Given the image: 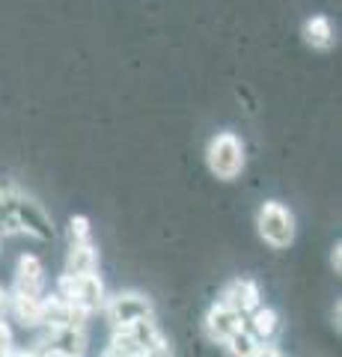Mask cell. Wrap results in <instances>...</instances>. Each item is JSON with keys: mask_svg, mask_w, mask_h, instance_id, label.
Masks as SVG:
<instances>
[{"mask_svg": "<svg viewBox=\"0 0 342 357\" xmlns=\"http://www.w3.org/2000/svg\"><path fill=\"white\" fill-rule=\"evenodd\" d=\"M208 170L224 182H233L244 170V143H241L233 131H220L217 137H212L205 152Z\"/></svg>", "mask_w": 342, "mask_h": 357, "instance_id": "obj_1", "label": "cell"}, {"mask_svg": "<svg viewBox=\"0 0 342 357\" xmlns=\"http://www.w3.org/2000/svg\"><path fill=\"white\" fill-rule=\"evenodd\" d=\"M256 227H259L262 241L271 244L274 250H286L295 241V215L286 206L274 203V199L259 208Z\"/></svg>", "mask_w": 342, "mask_h": 357, "instance_id": "obj_2", "label": "cell"}, {"mask_svg": "<svg viewBox=\"0 0 342 357\" xmlns=\"http://www.w3.org/2000/svg\"><path fill=\"white\" fill-rule=\"evenodd\" d=\"M57 298L93 312L104 304V283L95 274H81V277L63 274L57 280Z\"/></svg>", "mask_w": 342, "mask_h": 357, "instance_id": "obj_3", "label": "cell"}, {"mask_svg": "<svg viewBox=\"0 0 342 357\" xmlns=\"http://www.w3.org/2000/svg\"><path fill=\"white\" fill-rule=\"evenodd\" d=\"M107 321L119 328H131L134 321L143 319H152V301L146 295H137V292H119L107 301Z\"/></svg>", "mask_w": 342, "mask_h": 357, "instance_id": "obj_4", "label": "cell"}, {"mask_svg": "<svg viewBox=\"0 0 342 357\" xmlns=\"http://www.w3.org/2000/svg\"><path fill=\"white\" fill-rule=\"evenodd\" d=\"M42 351L48 357H84L86 337L81 328H65V325H48L45 337L39 340Z\"/></svg>", "mask_w": 342, "mask_h": 357, "instance_id": "obj_5", "label": "cell"}, {"mask_svg": "<svg viewBox=\"0 0 342 357\" xmlns=\"http://www.w3.org/2000/svg\"><path fill=\"white\" fill-rule=\"evenodd\" d=\"M238 331H244V316H241L238 310L224 307V304H215L212 310H208V316H205V337L212 342L224 345Z\"/></svg>", "mask_w": 342, "mask_h": 357, "instance_id": "obj_6", "label": "cell"}, {"mask_svg": "<svg viewBox=\"0 0 342 357\" xmlns=\"http://www.w3.org/2000/svg\"><path fill=\"white\" fill-rule=\"evenodd\" d=\"M217 304L233 307V310L241 312V316H247V312H253V310L262 304V292H259V286L253 283V280H233V283L224 286V292H220Z\"/></svg>", "mask_w": 342, "mask_h": 357, "instance_id": "obj_7", "label": "cell"}, {"mask_svg": "<svg viewBox=\"0 0 342 357\" xmlns=\"http://www.w3.org/2000/svg\"><path fill=\"white\" fill-rule=\"evenodd\" d=\"M42 262L36 259L33 253H24L18 259L15 268V286H13V295H30V298H39L42 295Z\"/></svg>", "mask_w": 342, "mask_h": 357, "instance_id": "obj_8", "label": "cell"}, {"mask_svg": "<svg viewBox=\"0 0 342 357\" xmlns=\"http://www.w3.org/2000/svg\"><path fill=\"white\" fill-rule=\"evenodd\" d=\"M98 265V253L90 241H72L69 259H65V274L81 277V274H95Z\"/></svg>", "mask_w": 342, "mask_h": 357, "instance_id": "obj_9", "label": "cell"}, {"mask_svg": "<svg viewBox=\"0 0 342 357\" xmlns=\"http://www.w3.org/2000/svg\"><path fill=\"white\" fill-rule=\"evenodd\" d=\"M304 42L313 45L318 51H327L330 45L336 42V33H334V24H330L327 15H313L304 21Z\"/></svg>", "mask_w": 342, "mask_h": 357, "instance_id": "obj_10", "label": "cell"}, {"mask_svg": "<svg viewBox=\"0 0 342 357\" xmlns=\"http://www.w3.org/2000/svg\"><path fill=\"white\" fill-rule=\"evenodd\" d=\"M250 328H253V337L262 340V342H268L274 333H277L280 328V319H277V312H274L271 307H256L250 312Z\"/></svg>", "mask_w": 342, "mask_h": 357, "instance_id": "obj_11", "label": "cell"}, {"mask_svg": "<svg viewBox=\"0 0 342 357\" xmlns=\"http://www.w3.org/2000/svg\"><path fill=\"white\" fill-rule=\"evenodd\" d=\"M13 312L24 328H36V325H42V298L13 295Z\"/></svg>", "mask_w": 342, "mask_h": 357, "instance_id": "obj_12", "label": "cell"}, {"mask_svg": "<svg viewBox=\"0 0 342 357\" xmlns=\"http://www.w3.org/2000/svg\"><path fill=\"white\" fill-rule=\"evenodd\" d=\"M256 345H259V340L253 337L250 331H238L224 342V349H226V357H253Z\"/></svg>", "mask_w": 342, "mask_h": 357, "instance_id": "obj_13", "label": "cell"}, {"mask_svg": "<svg viewBox=\"0 0 342 357\" xmlns=\"http://www.w3.org/2000/svg\"><path fill=\"white\" fill-rule=\"evenodd\" d=\"M69 232H72V241H90V220L84 215H75L69 220Z\"/></svg>", "mask_w": 342, "mask_h": 357, "instance_id": "obj_14", "label": "cell"}, {"mask_svg": "<svg viewBox=\"0 0 342 357\" xmlns=\"http://www.w3.org/2000/svg\"><path fill=\"white\" fill-rule=\"evenodd\" d=\"M253 357H283L274 345H256V351H253Z\"/></svg>", "mask_w": 342, "mask_h": 357, "instance_id": "obj_15", "label": "cell"}, {"mask_svg": "<svg viewBox=\"0 0 342 357\" xmlns=\"http://www.w3.org/2000/svg\"><path fill=\"white\" fill-rule=\"evenodd\" d=\"M342 248H339V244H336V248H334V253H330V265H334V271L339 274V268H342Z\"/></svg>", "mask_w": 342, "mask_h": 357, "instance_id": "obj_16", "label": "cell"}, {"mask_svg": "<svg viewBox=\"0 0 342 357\" xmlns=\"http://www.w3.org/2000/svg\"><path fill=\"white\" fill-rule=\"evenodd\" d=\"M6 307H9V295L0 289V321H3V312H6Z\"/></svg>", "mask_w": 342, "mask_h": 357, "instance_id": "obj_17", "label": "cell"}, {"mask_svg": "<svg viewBox=\"0 0 342 357\" xmlns=\"http://www.w3.org/2000/svg\"><path fill=\"white\" fill-rule=\"evenodd\" d=\"M9 357H36V354H9Z\"/></svg>", "mask_w": 342, "mask_h": 357, "instance_id": "obj_18", "label": "cell"}]
</instances>
